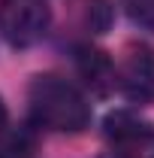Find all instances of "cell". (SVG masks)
<instances>
[{
    "instance_id": "5b68a950",
    "label": "cell",
    "mask_w": 154,
    "mask_h": 158,
    "mask_svg": "<svg viewBox=\"0 0 154 158\" xmlns=\"http://www.w3.org/2000/svg\"><path fill=\"white\" fill-rule=\"evenodd\" d=\"M79 73H82V79L94 88L97 94H106L112 85H115V67H112V61H109V55L106 52H100V49H79Z\"/></svg>"
},
{
    "instance_id": "ba28073f",
    "label": "cell",
    "mask_w": 154,
    "mask_h": 158,
    "mask_svg": "<svg viewBox=\"0 0 154 158\" xmlns=\"http://www.w3.org/2000/svg\"><path fill=\"white\" fill-rule=\"evenodd\" d=\"M0 158H3V155H0Z\"/></svg>"
},
{
    "instance_id": "8992f818",
    "label": "cell",
    "mask_w": 154,
    "mask_h": 158,
    "mask_svg": "<svg viewBox=\"0 0 154 158\" xmlns=\"http://www.w3.org/2000/svg\"><path fill=\"white\" fill-rule=\"evenodd\" d=\"M124 6H127V15L136 24L154 27V0H124Z\"/></svg>"
},
{
    "instance_id": "52a82bcc",
    "label": "cell",
    "mask_w": 154,
    "mask_h": 158,
    "mask_svg": "<svg viewBox=\"0 0 154 158\" xmlns=\"http://www.w3.org/2000/svg\"><path fill=\"white\" fill-rule=\"evenodd\" d=\"M3 125H6V103L0 100V128H3Z\"/></svg>"
},
{
    "instance_id": "7a4b0ae2",
    "label": "cell",
    "mask_w": 154,
    "mask_h": 158,
    "mask_svg": "<svg viewBox=\"0 0 154 158\" xmlns=\"http://www.w3.org/2000/svg\"><path fill=\"white\" fill-rule=\"evenodd\" d=\"M52 9L45 0H0V37L12 49H30L48 34Z\"/></svg>"
},
{
    "instance_id": "6da1fadb",
    "label": "cell",
    "mask_w": 154,
    "mask_h": 158,
    "mask_svg": "<svg viewBox=\"0 0 154 158\" xmlns=\"http://www.w3.org/2000/svg\"><path fill=\"white\" fill-rule=\"evenodd\" d=\"M30 113L39 125L67 134L91 125V106L85 94L60 76H37L30 82Z\"/></svg>"
},
{
    "instance_id": "277c9868",
    "label": "cell",
    "mask_w": 154,
    "mask_h": 158,
    "mask_svg": "<svg viewBox=\"0 0 154 158\" xmlns=\"http://www.w3.org/2000/svg\"><path fill=\"white\" fill-rule=\"evenodd\" d=\"M103 131H106V137L118 143V146H142V143H148L151 140V125L145 122V118H139L136 113L130 110H115V113H109L106 122H103Z\"/></svg>"
},
{
    "instance_id": "3957f363",
    "label": "cell",
    "mask_w": 154,
    "mask_h": 158,
    "mask_svg": "<svg viewBox=\"0 0 154 158\" xmlns=\"http://www.w3.org/2000/svg\"><path fill=\"white\" fill-rule=\"evenodd\" d=\"M115 85L130 103H151L154 100V49L130 46L115 70Z\"/></svg>"
}]
</instances>
